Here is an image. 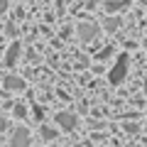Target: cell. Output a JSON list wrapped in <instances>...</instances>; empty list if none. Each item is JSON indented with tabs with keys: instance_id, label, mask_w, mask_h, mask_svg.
Returning a JSON list of instances; mask_svg holds the SVG:
<instances>
[{
	"instance_id": "obj_5",
	"label": "cell",
	"mask_w": 147,
	"mask_h": 147,
	"mask_svg": "<svg viewBox=\"0 0 147 147\" xmlns=\"http://www.w3.org/2000/svg\"><path fill=\"white\" fill-rule=\"evenodd\" d=\"M17 57H20V42H12L7 47V54H5V66H12L17 61Z\"/></svg>"
},
{
	"instance_id": "obj_6",
	"label": "cell",
	"mask_w": 147,
	"mask_h": 147,
	"mask_svg": "<svg viewBox=\"0 0 147 147\" xmlns=\"http://www.w3.org/2000/svg\"><path fill=\"white\" fill-rule=\"evenodd\" d=\"M3 84H5L7 91H22V88H25V81H22L20 76H7Z\"/></svg>"
},
{
	"instance_id": "obj_2",
	"label": "cell",
	"mask_w": 147,
	"mask_h": 147,
	"mask_svg": "<svg viewBox=\"0 0 147 147\" xmlns=\"http://www.w3.org/2000/svg\"><path fill=\"white\" fill-rule=\"evenodd\" d=\"M76 123H79V118L74 115V113H66V110H61V113H59L57 115V125L61 127V130H74V127H76Z\"/></svg>"
},
{
	"instance_id": "obj_10",
	"label": "cell",
	"mask_w": 147,
	"mask_h": 147,
	"mask_svg": "<svg viewBox=\"0 0 147 147\" xmlns=\"http://www.w3.org/2000/svg\"><path fill=\"white\" fill-rule=\"evenodd\" d=\"M5 7H7V0H0V17H3V12H5Z\"/></svg>"
},
{
	"instance_id": "obj_3",
	"label": "cell",
	"mask_w": 147,
	"mask_h": 147,
	"mask_svg": "<svg viewBox=\"0 0 147 147\" xmlns=\"http://www.w3.org/2000/svg\"><path fill=\"white\" fill-rule=\"evenodd\" d=\"M96 34H98V27H96L93 22H81V25H79V37H81V42H91Z\"/></svg>"
},
{
	"instance_id": "obj_1",
	"label": "cell",
	"mask_w": 147,
	"mask_h": 147,
	"mask_svg": "<svg viewBox=\"0 0 147 147\" xmlns=\"http://www.w3.org/2000/svg\"><path fill=\"white\" fill-rule=\"evenodd\" d=\"M125 76H127V54H120L115 66L110 69V74H108V81L110 84H123Z\"/></svg>"
},
{
	"instance_id": "obj_8",
	"label": "cell",
	"mask_w": 147,
	"mask_h": 147,
	"mask_svg": "<svg viewBox=\"0 0 147 147\" xmlns=\"http://www.w3.org/2000/svg\"><path fill=\"white\" fill-rule=\"evenodd\" d=\"M118 25H120V22H118V20H108V22H105V30H115Z\"/></svg>"
},
{
	"instance_id": "obj_11",
	"label": "cell",
	"mask_w": 147,
	"mask_h": 147,
	"mask_svg": "<svg viewBox=\"0 0 147 147\" xmlns=\"http://www.w3.org/2000/svg\"><path fill=\"white\" fill-rule=\"evenodd\" d=\"M5 127H7V123H5V118L0 115V130H5Z\"/></svg>"
},
{
	"instance_id": "obj_4",
	"label": "cell",
	"mask_w": 147,
	"mask_h": 147,
	"mask_svg": "<svg viewBox=\"0 0 147 147\" xmlns=\"http://www.w3.org/2000/svg\"><path fill=\"white\" fill-rule=\"evenodd\" d=\"M10 145L12 147H30V132H27V130H17L15 135H12Z\"/></svg>"
},
{
	"instance_id": "obj_7",
	"label": "cell",
	"mask_w": 147,
	"mask_h": 147,
	"mask_svg": "<svg viewBox=\"0 0 147 147\" xmlns=\"http://www.w3.org/2000/svg\"><path fill=\"white\" fill-rule=\"evenodd\" d=\"M42 137H44V140H54V137H57V130H49V127H42Z\"/></svg>"
},
{
	"instance_id": "obj_9",
	"label": "cell",
	"mask_w": 147,
	"mask_h": 147,
	"mask_svg": "<svg viewBox=\"0 0 147 147\" xmlns=\"http://www.w3.org/2000/svg\"><path fill=\"white\" fill-rule=\"evenodd\" d=\"M118 7H123V3H110V5H105V10L113 12V10H118Z\"/></svg>"
}]
</instances>
